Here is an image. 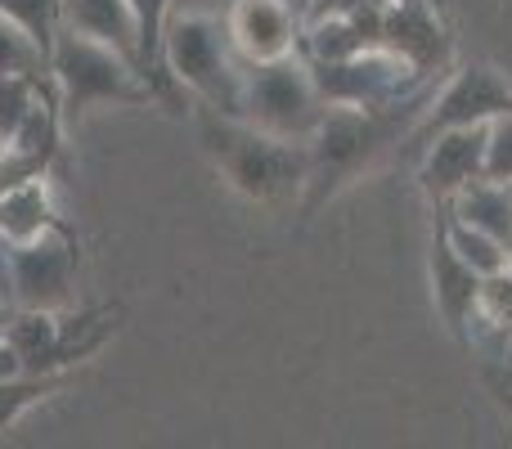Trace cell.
I'll list each match as a JSON object with an SVG mask.
<instances>
[{"label": "cell", "mask_w": 512, "mask_h": 449, "mask_svg": "<svg viewBox=\"0 0 512 449\" xmlns=\"http://www.w3.org/2000/svg\"><path fill=\"white\" fill-rule=\"evenodd\" d=\"M477 324H486L490 333H512V270H499V274L481 279Z\"/></svg>", "instance_id": "obj_23"}, {"label": "cell", "mask_w": 512, "mask_h": 449, "mask_svg": "<svg viewBox=\"0 0 512 449\" xmlns=\"http://www.w3.org/2000/svg\"><path fill=\"white\" fill-rule=\"evenodd\" d=\"M387 0H301V27L306 23H328V18H355L382 9Z\"/></svg>", "instance_id": "obj_25"}, {"label": "cell", "mask_w": 512, "mask_h": 449, "mask_svg": "<svg viewBox=\"0 0 512 449\" xmlns=\"http://www.w3.org/2000/svg\"><path fill=\"white\" fill-rule=\"evenodd\" d=\"M230 0H176V14H225Z\"/></svg>", "instance_id": "obj_27"}, {"label": "cell", "mask_w": 512, "mask_h": 449, "mask_svg": "<svg viewBox=\"0 0 512 449\" xmlns=\"http://www.w3.org/2000/svg\"><path fill=\"white\" fill-rule=\"evenodd\" d=\"M499 113H512V77H504L486 59L454 63L441 86L432 90L427 113L414 126V140L409 144H423L441 131H454V126H486Z\"/></svg>", "instance_id": "obj_9"}, {"label": "cell", "mask_w": 512, "mask_h": 449, "mask_svg": "<svg viewBox=\"0 0 512 449\" xmlns=\"http://www.w3.org/2000/svg\"><path fill=\"white\" fill-rule=\"evenodd\" d=\"M122 319H126L122 301L81 306V310L14 306L5 319V337L18 351V360H23V373H72L113 342Z\"/></svg>", "instance_id": "obj_5"}, {"label": "cell", "mask_w": 512, "mask_h": 449, "mask_svg": "<svg viewBox=\"0 0 512 449\" xmlns=\"http://www.w3.org/2000/svg\"><path fill=\"white\" fill-rule=\"evenodd\" d=\"M18 373H23V360H18V351L9 346V337L0 333V382H5V378H18Z\"/></svg>", "instance_id": "obj_26"}, {"label": "cell", "mask_w": 512, "mask_h": 449, "mask_svg": "<svg viewBox=\"0 0 512 449\" xmlns=\"http://www.w3.org/2000/svg\"><path fill=\"white\" fill-rule=\"evenodd\" d=\"M198 131V149L230 194L265 212H292L306 189V144L252 126L248 117L216 113L207 104H189Z\"/></svg>", "instance_id": "obj_2"}, {"label": "cell", "mask_w": 512, "mask_h": 449, "mask_svg": "<svg viewBox=\"0 0 512 449\" xmlns=\"http://www.w3.org/2000/svg\"><path fill=\"white\" fill-rule=\"evenodd\" d=\"M306 63L315 72V86L324 95V104H337V108H378L436 86V81H423L405 59H396L382 45L346 54V59H306Z\"/></svg>", "instance_id": "obj_8"}, {"label": "cell", "mask_w": 512, "mask_h": 449, "mask_svg": "<svg viewBox=\"0 0 512 449\" xmlns=\"http://www.w3.org/2000/svg\"><path fill=\"white\" fill-rule=\"evenodd\" d=\"M432 90L436 86L418 90L409 99H396V104H378V108L328 104L324 122L306 140V189H301V203H297L301 221H315L346 189H355L373 171L387 167L414 140V126L423 122Z\"/></svg>", "instance_id": "obj_1"}, {"label": "cell", "mask_w": 512, "mask_h": 449, "mask_svg": "<svg viewBox=\"0 0 512 449\" xmlns=\"http://www.w3.org/2000/svg\"><path fill=\"white\" fill-rule=\"evenodd\" d=\"M432 5H441V9H450V0H432Z\"/></svg>", "instance_id": "obj_29"}, {"label": "cell", "mask_w": 512, "mask_h": 449, "mask_svg": "<svg viewBox=\"0 0 512 449\" xmlns=\"http://www.w3.org/2000/svg\"><path fill=\"white\" fill-rule=\"evenodd\" d=\"M0 72H32V77H50V54L32 41L18 23L0 14Z\"/></svg>", "instance_id": "obj_21"}, {"label": "cell", "mask_w": 512, "mask_h": 449, "mask_svg": "<svg viewBox=\"0 0 512 449\" xmlns=\"http://www.w3.org/2000/svg\"><path fill=\"white\" fill-rule=\"evenodd\" d=\"M418 189L432 207H450L468 185L486 176V126H454L418 144Z\"/></svg>", "instance_id": "obj_11"}, {"label": "cell", "mask_w": 512, "mask_h": 449, "mask_svg": "<svg viewBox=\"0 0 512 449\" xmlns=\"http://www.w3.org/2000/svg\"><path fill=\"white\" fill-rule=\"evenodd\" d=\"M77 369L72 373H18V378H5L0 382V432H14L36 405L54 400L59 391L72 387Z\"/></svg>", "instance_id": "obj_18"}, {"label": "cell", "mask_w": 512, "mask_h": 449, "mask_svg": "<svg viewBox=\"0 0 512 449\" xmlns=\"http://www.w3.org/2000/svg\"><path fill=\"white\" fill-rule=\"evenodd\" d=\"M427 283H432V306L441 315L445 333L472 351V328H477V301H481V274L463 265L450 252L441 225L432 229V247H427Z\"/></svg>", "instance_id": "obj_13"}, {"label": "cell", "mask_w": 512, "mask_h": 449, "mask_svg": "<svg viewBox=\"0 0 512 449\" xmlns=\"http://www.w3.org/2000/svg\"><path fill=\"white\" fill-rule=\"evenodd\" d=\"M328 104L315 86L306 54H288V59L270 63H243V117L261 131L279 135V140H301L315 135L324 122Z\"/></svg>", "instance_id": "obj_6"}, {"label": "cell", "mask_w": 512, "mask_h": 449, "mask_svg": "<svg viewBox=\"0 0 512 449\" xmlns=\"http://www.w3.org/2000/svg\"><path fill=\"white\" fill-rule=\"evenodd\" d=\"M162 77L180 108L207 104L243 117V59L221 14H171L162 32Z\"/></svg>", "instance_id": "obj_4"}, {"label": "cell", "mask_w": 512, "mask_h": 449, "mask_svg": "<svg viewBox=\"0 0 512 449\" xmlns=\"http://www.w3.org/2000/svg\"><path fill=\"white\" fill-rule=\"evenodd\" d=\"M50 95V77L32 72H0V144L32 117V108Z\"/></svg>", "instance_id": "obj_20"}, {"label": "cell", "mask_w": 512, "mask_h": 449, "mask_svg": "<svg viewBox=\"0 0 512 449\" xmlns=\"http://www.w3.org/2000/svg\"><path fill=\"white\" fill-rule=\"evenodd\" d=\"M221 18L243 63L288 59L301 50V0H230Z\"/></svg>", "instance_id": "obj_12"}, {"label": "cell", "mask_w": 512, "mask_h": 449, "mask_svg": "<svg viewBox=\"0 0 512 449\" xmlns=\"http://www.w3.org/2000/svg\"><path fill=\"white\" fill-rule=\"evenodd\" d=\"M441 212V234H445V243H450V252L459 256L463 265H472V270L486 279V274H499V270H508V247L499 243V238H490V234H481V229H472V225H463L459 216H450L445 207H436Z\"/></svg>", "instance_id": "obj_19"}, {"label": "cell", "mask_w": 512, "mask_h": 449, "mask_svg": "<svg viewBox=\"0 0 512 449\" xmlns=\"http://www.w3.org/2000/svg\"><path fill=\"white\" fill-rule=\"evenodd\" d=\"M50 86L68 131L95 108H167L131 54L68 27H59L50 45Z\"/></svg>", "instance_id": "obj_3"}, {"label": "cell", "mask_w": 512, "mask_h": 449, "mask_svg": "<svg viewBox=\"0 0 512 449\" xmlns=\"http://www.w3.org/2000/svg\"><path fill=\"white\" fill-rule=\"evenodd\" d=\"M131 14H135V32H140V68H144V77L158 86L162 104H167L171 113H185V108L171 99L167 77H162V32H167L171 14H176V0H131Z\"/></svg>", "instance_id": "obj_17"}, {"label": "cell", "mask_w": 512, "mask_h": 449, "mask_svg": "<svg viewBox=\"0 0 512 449\" xmlns=\"http://www.w3.org/2000/svg\"><path fill=\"white\" fill-rule=\"evenodd\" d=\"M450 216H459L463 225L481 229V234L499 238V243H512V185H499V180L481 176L477 185H468L450 207Z\"/></svg>", "instance_id": "obj_16"}, {"label": "cell", "mask_w": 512, "mask_h": 449, "mask_svg": "<svg viewBox=\"0 0 512 449\" xmlns=\"http://www.w3.org/2000/svg\"><path fill=\"white\" fill-rule=\"evenodd\" d=\"M0 265H5L9 306L68 310L72 292H77V274H81L77 234L63 221L50 234L27 238V243H0Z\"/></svg>", "instance_id": "obj_7"}, {"label": "cell", "mask_w": 512, "mask_h": 449, "mask_svg": "<svg viewBox=\"0 0 512 449\" xmlns=\"http://www.w3.org/2000/svg\"><path fill=\"white\" fill-rule=\"evenodd\" d=\"M59 27L95 36L140 63V32H135L131 0H59Z\"/></svg>", "instance_id": "obj_15"}, {"label": "cell", "mask_w": 512, "mask_h": 449, "mask_svg": "<svg viewBox=\"0 0 512 449\" xmlns=\"http://www.w3.org/2000/svg\"><path fill=\"white\" fill-rule=\"evenodd\" d=\"M382 50L405 59L423 81H441L454 68L450 9L432 0H387L382 5Z\"/></svg>", "instance_id": "obj_10"}, {"label": "cell", "mask_w": 512, "mask_h": 449, "mask_svg": "<svg viewBox=\"0 0 512 449\" xmlns=\"http://www.w3.org/2000/svg\"><path fill=\"white\" fill-rule=\"evenodd\" d=\"M0 14L23 27V32L50 54L54 32H59V0H0Z\"/></svg>", "instance_id": "obj_22"}, {"label": "cell", "mask_w": 512, "mask_h": 449, "mask_svg": "<svg viewBox=\"0 0 512 449\" xmlns=\"http://www.w3.org/2000/svg\"><path fill=\"white\" fill-rule=\"evenodd\" d=\"M63 225L54 203V176L23 180L14 189H0V243H27Z\"/></svg>", "instance_id": "obj_14"}, {"label": "cell", "mask_w": 512, "mask_h": 449, "mask_svg": "<svg viewBox=\"0 0 512 449\" xmlns=\"http://www.w3.org/2000/svg\"><path fill=\"white\" fill-rule=\"evenodd\" d=\"M9 310H14V306H9V297H5V292H0V333H5V319H9Z\"/></svg>", "instance_id": "obj_28"}, {"label": "cell", "mask_w": 512, "mask_h": 449, "mask_svg": "<svg viewBox=\"0 0 512 449\" xmlns=\"http://www.w3.org/2000/svg\"><path fill=\"white\" fill-rule=\"evenodd\" d=\"M486 180L512 185V113L486 122Z\"/></svg>", "instance_id": "obj_24"}]
</instances>
